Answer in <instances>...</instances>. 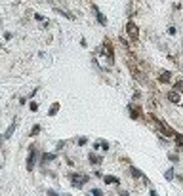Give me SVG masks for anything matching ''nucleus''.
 <instances>
[{"mask_svg": "<svg viewBox=\"0 0 183 196\" xmlns=\"http://www.w3.org/2000/svg\"><path fill=\"white\" fill-rule=\"evenodd\" d=\"M120 196H130V194L128 192H120Z\"/></svg>", "mask_w": 183, "mask_h": 196, "instance_id": "nucleus-28", "label": "nucleus"}, {"mask_svg": "<svg viewBox=\"0 0 183 196\" xmlns=\"http://www.w3.org/2000/svg\"><path fill=\"white\" fill-rule=\"evenodd\" d=\"M97 145H99L103 150H109V143H107V141H97Z\"/></svg>", "mask_w": 183, "mask_h": 196, "instance_id": "nucleus-17", "label": "nucleus"}, {"mask_svg": "<svg viewBox=\"0 0 183 196\" xmlns=\"http://www.w3.org/2000/svg\"><path fill=\"white\" fill-rule=\"evenodd\" d=\"M86 143H88L86 137H80V139H78V145H80V147H82V145H86Z\"/></svg>", "mask_w": 183, "mask_h": 196, "instance_id": "nucleus-20", "label": "nucleus"}, {"mask_svg": "<svg viewBox=\"0 0 183 196\" xmlns=\"http://www.w3.org/2000/svg\"><path fill=\"white\" fill-rule=\"evenodd\" d=\"M168 158H170L172 162H178V156H175V154H170V156H168Z\"/></svg>", "mask_w": 183, "mask_h": 196, "instance_id": "nucleus-24", "label": "nucleus"}, {"mask_svg": "<svg viewBox=\"0 0 183 196\" xmlns=\"http://www.w3.org/2000/svg\"><path fill=\"white\" fill-rule=\"evenodd\" d=\"M92 196H103V191H99V188H92Z\"/></svg>", "mask_w": 183, "mask_h": 196, "instance_id": "nucleus-16", "label": "nucleus"}, {"mask_svg": "<svg viewBox=\"0 0 183 196\" xmlns=\"http://www.w3.org/2000/svg\"><path fill=\"white\" fill-rule=\"evenodd\" d=\"M88 160L94 164V166H97V164H101V158H97V154H94V152H92V154L88 156Z\"/></svg>", "mask_w": 183, "mask_h": 196, "instance_id": "nucleus-12", "label": "nucleus"}, {"mask_svg": "<svg viewBox=\"0 0 183 196\" xmlns=\"http://www.w3.org/2000/svg\"><path fill=\"white\" fill-rule=\"evenodd\" d=\"M67 196H69V194H67Z\"/></svg>", "mask_w": 183, "mask_h": 196, "instance_id": "nucleus-29", "label": "nucleus"}, {"mask_svg": "<svg viewBox=\"0 0 183 196\" xmlns=\"http://www.w3.org/2000/svg\"><path fill=\"white\" fill-rule=\"evenodd\" d=\"M101 53L109 59V63L115 61V52H112V46H111V42H109V40H105V42H103V50H101Z\"/></svg>", "mask_w": 183, "mask_h": 196, "instance_id": "nucleus-3", "label": "nucleus"}, {"mask_svg": "<svg viewBox=\"0 0 183 196\" xmlns=\"http://www.w3.org/2000/svg\"><path fill=\"white\" fill-rule=\"evenodd\" d=\"M103 181H105L107 185H112V183L118 185V177H115V175H105V177H103Z\"/></svg>", "mask_w": 183, "mask_h": 196, "instance_id": "nucleus-10", "label": "nucleus"}, {"mask_svg": "<svg viewBox=\"0 0 183 196\" xmlns=\"http://www.w3.org/2000/svg\"><path fill=\"white\" fill-rule=\"evenodd\" d=\"M92 10H94V13H95V19H97V21H99V23H101V27H107V17H105L103 13L99 12V8H97L95 4H92Z\"/></svg>", "mask_w": 183, "mask_h": 196, "instance_id": "nucleus-5", "label": "nucleus"}, {"mask_svg": "<svg viewBox=\"0 0 183 196\" xmlns=\"http://www.w3.org/2000/svg\"><path fill=\"white\" fill-rule=\"evenodd\" d=\"M55 160V154L54 152H46V154H42V164H48V162H52Z\"/></svg>", "mask_w": 183, "mask_h": 196, "instance_id": "nucleus-8", "label": "nucleus"}, {"mask_svg": "<svg viewBox=\"0 0 183 196\" xmlns=\"http://www.w3.org/2000/svg\"><path fill=\"white\" fill-rule=\"evenodd\" d=\"M34 160H36V147H31L29 158H27V170H29V171L34 168Z\"/></svg>", "mask_w": 183, "mask_h": 196, "instance_id": "nucleus-4", "label": "nucleus"}, {"mask_svg": "<svg viewBox=\"0 0 183 196\" xmlns=\"http://www.w3.org/2000/svg\"><path fill=\"white\" fill-rule=\"evenodd\" d=\"M130 171H132V175H133V177H136V179H139V177H143V173H141V171H139L137 168H133V166H130Z\"/></svg>", "mask_w": 183, "mask_h": 196, "instance_id": "nucleus-14", "label": "nucleus"}, {"mask_svg": "<svg viewBox=\"0 0 183 196\" xmlns=\"http://www.w3.org/2000/svg\"><path fill=\"white\" fill-rule=\"evenodd\" d=\"M48 196H59V194L55 192V191H48Z\"/></svg>", "mask_w": 183, "mask_h": 196, "instance_id": "nucleus-26", "label": "nucleus"}, {"mask_svg": "<svg viewBox=\"0 0 183 196\" xmlns=\"http://www.w3.org/2000/svg\"><path fill=\"white\" fill-rule=\"evenodd\" d=\"M175 88H178V91L183 93V80H178V82H175Z\"/></svg>", "mask_w": 183, "mask_h": 196, "instance_id": "nucleus-18", "label": "nucleus"}, {"mask_svg": "<svg viewBox=\"0 0 183 196\" xmlns=\"http://www.w3.org/2000/svg\"><path fill=\"white\" fill-rule=\"evenodd\" d=\"M16 126H17L16 122H12V124H10V128L6 129V133H4V139H10V137H12V133L16 132Z\"/></svg>", "mask_w": 183, "mask_h": 196, "instance_id": "nucleus-9", "label": "nucleus"}, {"mask_svg": "<svg viewBox=\"0 0 183 196\" xmlns=\"http://www.w3.org/2000/svg\"><path fill=\"white\" fill-rule=\"evenodd\" d=\"M34 19H36V21H44V17L38 15V13H34Z\"/></svg>", "mask_w": 183, "mask_h": 196, "instance_id": "nucleus-25", "label": "nucleus"}, {"mask_svg": "<svg viewBox=\"0 0 183 196\" xmlns=\"http://www.w3.org/2000/svg\"><path fill=\"white\" fill-rule=\"evenodd\" d=\"M174 139H175V145H178V149L183 150V133H175Z\"/></svg>", "mask_w": 183, "mask_h": 196, "instance_id": "nucleus-11", "label": "nucleus"}, {"mask_svg": "<svg viewBox=\"0 0 183 196\" xmlns=\"http://www.w3.org/2000/svg\"><path fill=\"white\" fill-rule=\"evenodd\" d=\"M168 101H172V103H179V93L178 91H168Z\"/></svg>", "mask_w": 183, "mask_h": 196, "instance_id": "nucleus-7", "label": "nucleus"}, {"mask_svg": "<svg viewBox=\"0 0 183 196\" xmlns=\"http://www.w3.org/2000/svg\"><path fill=\"white\" fill-rule=\"evenodd\" d=\"M149 194H151V196H158V194H157V191H151Z\"/></svg>", "mask_w": 183, "mask_h": 196, "instance_id": "nucleus-27", "label": "nucleus"}, {"mask_svg": "<svg viewBox=\"0 0 183 196\" xmlns=\"http://www.w3.org/2000/svg\"><path fill=\"white\" fill-rule=\"evenodd\" d=\"M168 34L174 36V34H175V27H170V29H168Z\"/></svg>", "mask_w": 183, "mask_h": 196, "instance_id": "nucleus-21", "label": "nucleus"}, {"mask_svg": "<svg viewBox=\"0 0 183 196\" xmlns=\"http://www.w3.org/2000/svg\"><path fill=\"white\" fill-rule=\"evenodd\" d=\"M126 34H128L132 40L139 38V29H137V25L133 23V21H128V23H126Z\"/></svg>", "mask_w": 183, "mask_h": 196, "instance_id": "nucleus-1", "label": "nucleus"}, {"mask_svg": "<svg viewBox=\"0 0 183 196\" xmlns=\"http://www.w3.org/2000/svg\"><path fill=\"white\" fill-rule=\"evenodd\" d=\"M71 183L76 188H82L84 185L88 183V175H76V173H73V175H71Z\"/></svg>", "mask_w": 183, "mask_h": 196, "instance_id": "nucleus-2", "label": "nucleus"}, {"mask_svg": "<svg viewBox=\"0 0 183 196\" xmlns=\"http://www.w3.org/2000/svg\"><path fill=\"white\" fill-rule=\"evenodd\" d=\"M164 175H166V179H168V181H172V179H174V168H170V170L164 173Z\"/></svg>", "mask_w": 183, "mask_h": 196, "instance_id": "nucleus-15", "label": "nucleus"}, {"mask_svg": "<svg viewBox=\"0 0 183 196\" xmlns=\"http://www.w3.org/2000/svg\"><path fill=\"white\" fill-rule=\"evenodd\" d=\"M170 80H172V72H170V70H162V72L158 74V82H160V84H168Z\"/></svg>", "mask_w": 183, "mask_h": 196, "instance_id": "nucleus-6", "label": "nucleus"}, {"mask_svg": "<svg viewBox=\"0 0 183 196\" xmlns=\"http://www.w3.org/2000/svg\"><path fill=\"white\" fill-rule=\"evenodd\" d=\"M57 111H59V103H54V105L50 107V111H48V114H50V116H55V114H57Z\"/></svg>", "mask_w": 183, "mask_h": 196, "instance_id": "nucleus-13", "label": "nucleus"}, {"mask_svg": "<svg viewBox=\"0 0 183 196\" xmlns=\"http://www.w3.org/2000/svg\"><path fill=\"white\" fill-rule=\"evenodd\" d=\"M31 111H38V105L36 103H31Z\"/></svg>", "mask_w": 183, "mask_h": 196, "instance_id": "nucleus-23", "label": "nucleus"}, {"mask_svg": "<svg viewBox=\"0 0 183 196\" xmlns=\"http://www.w3.org/2000/svg\"><path fill=\"white\" fill-rule=\"evenodd\" d=\"M38 133H40V126H34L33 132H31V135H38Z\"/></svg>", "mask_w": 183, "mask_h": 196, "instance_id": "nucleus-19", "label": "nucleus"}, {"mask_svg": "<svg viewBox=\"0 0 183 196\" xmlns=\"http://www.w3.org/2000/svg\"><path fill=\"white\" fill-rule=\"evenodd\" d=\"M80 46H82V48H86V46H88V42H86V38H82V40H80Z\"/></svg>", "mask_w": 183, "mask_h": 196, "instance_id": "nucleus-22", "label": "nucleus"}]
</instances>
